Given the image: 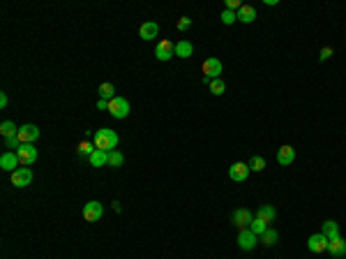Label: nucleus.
Listing matches in <instances>:
<instances>
[{
	"mask_svg": "<svg viewBox=\"0 0 346 259\" xmlns=\"http://www.w3.org/2000/svg\"><path fill=\"white\" fill-rule=\"evenodd\" d=\"M92 143H95V148H99V151H107V153L115 151V146H118V134H115L111 127H102V130L95 132Z\"/></svg>",
	"mask_w": 346,
	"mask_h": 259,
	"instance_id": "f257e3e1",
	"label": "nucleus"
},
{
	"mask_svg": "<svg viewBox=\"0 0 346 259\" xmlns=\"http://www.w3.org/2000/svg\"><path fill=\"white\" fill-rule=\"evenodd\" d=\"M109 114L113 118H127L129 116V102H127L123 95H115V98L109 102Z\"/></svg>",
	"mask_w": 346,
	"mask_h": 259,
	"instance_id": "f03ea898",
	"label": "nucleus"
},
{
	"mask_svg": "<svg viewBox=\"0 0 346 259\" xmlns=\"http://www.w3.org/2000/svg\"><path fill=\"white\" fill-rule=\"evenodd\" d=\"M33 183V169L30 167H18L17 171H12V185L14 188H26Z\"/></svg>",
	"mask_w": 346,
	"mask_h": 259,
	"instance_id": "7ed1b4c3",
	"label": "nucleus"
},
{
	"mask_svg": "<svg viewBox=\"0 0 346 259\" xmlns=\"http://www.w3.org/2000/svg\"><path fill=\"white\" fill-rule=\"evenodd\" d=\"M18 160H21V164L23 167H33L37 162V148L33 146V143H21V148L17 151Z\"/></svg>",
	"mask_w": 346,
	"mask_h": 259,
	"instance_id": "20e7f679",
	"label": "nucleus"
},
{
	"mask_svg": "<svg viewBox=\"0 0 346 259\" xmlns=\"http://www.w3.org/2000/svg\"><path fill=\"white\" fill-rule=\"evenodd\" d=\"M201 72H203V77H208V79H219V74H222V60L219 58H205L203 65H201Z\"/></svg>",
	"mask_w": 346,
	"mask_h": 259,
	"instance_id": "39448f33",
	"label": "nucleus"
},
{
	"mask_svg": "<svg viewBox=\"0 0 346 259\" xmlns=\"http://www.w3.org/2000/svg\"><path fill=\"white\" fill-rule=\"evenodd\" d=\"M231 220H233V224H236L238 229H249L254 215H252V211H247V208H236L233 215H231Z\"/></svg>",
	"mask_w": 346,
	"mask_h": 259,
	"instance_id": "423d86ee",
	"label": "nucleus"
},
{
	"mask_svg": "<svg viewBox=\"0 0 346 259\" xmlns=\"http://www.w3.org/2000/svg\"><path fill=\"white\" fill-rule=\"evenodd\" d=\"M258 243V236L252 229H240L238 234V248L240 250H254Z\"/></svg>",
	"mask_w": 346,
	"mask_h": 259,
	"instance_id": "0eeeda50",
	"label": "nucleus"
},
{
	"mask_svg": "<svg viewBox=\"0 0 346 259\" xmlns=\"http://www.w3.org/2000/svg\"><path fill=\"white\" fill-rule=\"evenodd\" d=\"M249 176V164H245V162H233L229 169V179L236 180V183H242V180H247Z\"/></svg>",
	"mask_w": 346,
	"mask_h": 259,
	"instance_id": "6e6552de",
	"label": "nucleus"
},
{
	"mask_svg": "<svg viewBox=\"0 0 346 259\" xmlns=\"http://www.w3.org/2000/svg\"><path fill=\"white\" fill-rule=\"evenodd\" d=\"M18 139H21V143H35L37 139H39V127L37 125H21L18 127Z\"/></svg>",
	"mask_w": 346,
	"mask_h": 259,
	"instance_id": "1a4fd4ad",
	"label": "nucleus"
},
{
	"mask_svg": "<svg viewBox=\"0 0 346 259\" xmlns=\"http://www.w3.org/2000/svg\"><path fill=\"white\" fill-rule=\"evenodd\" d=\"M155 56H157V60H171L176 56V44L169 42V40H162L157 49H155Z\"/></svg>",
	"mask_w": 346,
	"mask_h": 259,
	"instance_id": "9d476101",
	"label": "nucleus"
},
{
	"mask_svg": "<svg viewBox=\"0 0 346 259\" xmlns=\"http://www.w3.org/2000/svg\"><path fill=\"white\" fill-rule=\"evenodd\" d=\"M18 164H21V160H18V155L14 151H5L2 155H0V167L5 171H17L18 169Z\"/></svg>",
	"mask_w": 346,
	"mask_h": 259,
	"instance_id": "9b49d317",
	"label": "nucleus"
},
{
	"mask_svg": "<svg viewBox=\"0 0 346 259\" xmlns=\"http://www.w3.org/2000/svg\"><path fill=\"white\" fill-rule=\"evenodd\" d=\"M102 213H104V206L99 204V201H88V204L83 206V218H86L88 222H95V220H99V218H102Z\"/></svg>",
	"mask_w": 346,
	"mask_h": 259,
	"instance_id": "f8f14e48",
	"label": "nucleus"
},
{
	"mask_svg": "<svg viewBox=\"0 0 346 259\" xmlns=\"http://www.w3.org/2000/svg\"><path fill=\"white\" fill-rule=\"evenodd\" d=\"M307 248H310V252L321 255V252L328 250V239L323 234H314V236H310V241H307Z\"/></svg>",
	"mask_w": 346,
	"mask_h": 259,
	"instance_id": "ddd939ff",
	"label": "nucleus"
},
{
	"mask_svg": "<svg viewBox=\"0 0 346 259\" xmlns=\"http://www.w3.org/2000/svg\"><path fill=\"white\" fill-rule=\"evenodd\" d=\"M328 252L332 257H344L346 255V239L337 236V239H330L328 241Z\"/></svg>",
	"mask_w": 346,
	"mask_h": 259,
	"instance_id": "4468645a",
	"label": "nucleus"
},
{
	"mask_svg": "<svg viewBox=\"0 0 346 259\" xmlns=\"http://www.w3.org/2000/svg\"><path fill=\"white\" fill-rule=\"evenodd\" d=\"M293 160H295V148H293V146H282V148L277 151V162H279V164L289 167Z\"/></svg>",
	"mask_w": 346,
	"mask_h": 259,
	"instance_id": "2eb2a0df",
	"label": "nucleus"
},
{
	"mask_svg": "<svg viewBox=\"0 0 346 259\" xmlns=\"http://www.w3.org/2000/svg\"><path fill=\"white\" fill-rule=\"evenodd\" d=\"M157 33H160V26H157L155 21H146V23H141V28H139V35H141L143 40H155Z\"/></svg>",
	"mask_w": 346,
	"mask_h": 259,
	"instance_id": "dca6fc26",
	"label": "nucleus"
},
{
	"mask_svg": "<svg viewBox=\"0 0 346 259\" xmlns=\"http://www.w3.org/2000/svg\"><path fill=\"white\" fill-rule=\"evenodd\" d=\"M236 14H238L240 23H252V21L256 19V9L252 7V5H242V7H240Z\"/></svg>",
	"mask_w": 346,
	"mask_h": 259,
	"instance_id": "f3484780",
	"label": "nucleus"
},
{
	"mask_svg": "<svg viewBox=\"0 0 346 259\" xmlns=\"http://www.w3.org/2000/svg\"><path fill=\"white\" fill-rule=\"evenodd\" d=\"M321 234L326 236V239H337L339 236V222H335V220H326L323 222V227H321Z\"/></svg>",
	"mask_w": 346,
	"mask_h": 259,
	"instance_id": "a211bd4d",
	"label": "nucleus"
},
{
	"mask_svg": "<svg viewBox=\"0 0 346 259\" xmlns=\"http://www.w3.org/2000/svg\"><path fill=\"white\" fill-rule=\"evenodd\" d=\"M256 218H258V220H263V222H266L268 227H270V222H273V220L277 218V211L273 208V206H268V204H266V206H261V208L256 211Z\"/></svg>",
	"mask_w": 346,
	"mask_h": 259,
	"instance_id": "6ab92c4d",
	"label": "nucleus"
},
{
	"mask_svg": "<svg viewBox=\"0 0 346 259\" xmlns=\"http://www.w3.org/2000/svg\"><path fill=\"white\" fill-rule=\"evenodd\" d=\"M192 54H194V44H192V42L180 40V42L176 44V56H178V58H189Z\"/></svg>",
	"mask_w": 346,
	"mask_h": 259,
	"instance_id": "aec40b11",
	"label": "nucleus"
},
{
	"mask_svg": "<svg viewBox=\"0 0 346 259\" xmlns=\"http://www.w3.org/2000/svg\"><path fill=\"white\" fill-rule=\"evenodd\" d=\"M107 151H99V148H95V153L88 158V162L92 164V167H107Z\"/></svg>",
	"mask_w": 346,
	"mask_h": 259,
	"instance_id": "412c9836",
	"label": "nucleus"
},
{
	"mask_svg": "<svg viewBox=\"0 0 346 259\" xmlns=\"http://www.w3.org/2000/svg\"><path fill=\"white\" fill-rule=\"evenodd\" d=\"M123 162H125V158H123V153L120 151H109L107 167H123Z\"/></svg>",
	"mask_w": 346,
	"mask_h": 259,
	"instance_id": "4be33fe9",
	"label": "nucleus"
},
{
	"mask_svg": "<svg viewBox=\"0 0 346 259\" xmlns=\"http://www.w3.org/2000/svg\"><path fill=\"white\" fill-rule=\"evenodd\" d=\"M0 134L7 139V137H14V134H18V127L12 123V120H2L0 123Z\"/></svg>",
	"mask_w": 346,
	"mask_h": 259,
	"instance_id": "5701e85b",
	"label": "nucleus"
},
{
	"mask_svg": "<svg viewBox=\"0 0 346 259\" xmlns=\"http://www.w3.org/2000/svg\"><path fill=\"white\" fill-rule=\"evenodd\" d=\"M249 229H252V232H254V234L258 236V239H261V236H263V234H266L268 229H270V227H268V224L263 222V220L254 218V220H252V224H249Z\"/></svg>",
	"mask_w": 346,
	"mask_h": 259,
	"instance_id": "b1692460",
	"label": "nucleus"
},
{
	"mask_svg": "<svg viewBox=\"0 0 346 259\" xmlns=\"http://www.w3.org/2000/svg\"><path fill=\"white\" fill-rule=\"evenodd\" d=\"M99 98H102V100H109V102H111V100L115 98L113 83H102V86H99Z\"/></svg>",
	"mask_w": 346,
	"mask_h": 259,
	"instance_id": "393cba45",
	"label": "nucleus"
},
{
	"mask_svg": "<svg viewBox=\"0 0 346 259\" xmlns=\"http://www.w3.org/2000/svg\"><path fill=\"white\" fill-rule=\"evenodd\" d=\"M247 164H249V171H263L266 169V160H263L261 155H254Z\"/></svg>",
	"mask_w": 346,
	"mask_h": 259,
	"instance_id": "a878e982",
	"label": "nucleus"
},
{
	"mask_svg": "<svg viewBox=\"0 0 346 259\" xmlns=\"http://www.w3.org/2000/svg\"><path fill=\"white\" fill-rule=\"evenodd\" d=\"M277 239H279V236H277L275 229H268V232L263 234V236H261V243L270 248V245H275V243H277Z\"/></svg>",
	"mask_w": 346,
	"mask_h": 259,
	"instance_id": "bb28decb",
	"label": "nucleus"
},
{
	"mask_svg": "<svg viewBox=\"0 0 346 259\" xmlns=\"http://www.w3.org/2000/svg\"><path fill=\"white\" fill-rule=\"evenodd\" d=\"M95 153V143H90V141H81L79 143V155L81 158H90Z\"/></svg>",
	"mask_w": 346,
	"mask_h": 259,
	"instance_id": "cd10ccee",
	"label": "nucleus"
},
{
	"mask_svg": "<svg viewBox=\"0 0 346 259\" xmlns=\"http://www.w3.org/2000/svg\"><path fill=\"white\" fill-rule=\"evenodd\" d=\"M224 90H226V83H224L222 79L210 81V93H213V95H224Z\"/></svg>",
	"mask_w": 346,
	"mask_h": 259,
	"instance_id": "c85d7f7f",
	"label": "nucleus"
},
{
	"mask_svg": "<svg viewBox=\"0 0 346 259\" xmlns=\"http://www.w3.org/2000/svg\"><path fill=\"white\" fill-rule=\"evenodd\" d=\"M5 146H7L9 151L17 153L18 148H21V139H18V134H14V137H7V139H5Z\"/></svg>",
	"mask_w": 346,
	"mask_h": 259,
	"instance_id": "c756f323",
	"label": "nucleus"
},
{
	"mask_svg": "<svg viewBox=\"0 0 346 259\" xmlns=\"http://www.w3.org/2000/svg\"><path fill=\"white\" fill-rule=\"evenodd\" d=\"M236 19H238V14H236V12H231V9H224V12H222V23H226V26L236 23Z\"/></svg>",
	"mask_w": 346,
	"mask_h": 259,
	"instance_id": "7c9ffc66",
	"label": "nucleus"
},
{
	"mask_svg": "<svg viewBox=\"0 0 346 259\" xmlns=\"http://www.w3.org/2000/svg\"><path fill=\"white\" fill-rule=\"evenodd\" d=\"M178 30H180V33H185V30H189V28H192V19H187V17H180L178 19Z\"/></svg>",
	"mask_w": 346,
	"mask_h": 259,
	"instance_id": "2f4dec72",
	"label": "nucleus"
},
{
	"mask_svg": "<svg viewBox=\"0 0 346 259\" xmlns=\"http://www.w3.org/2000/svg\"><path fill=\"white\" fill-rule=\"evenodd\" d=\"M242 5L245 2H240V0H226V9H231V12H238Z\"/></svg>",
	"mask_w": 346,
	"mask_h": 259,
	"instance_id": "473e14b6",
	"label": "nucleus"
},
{
	"mask_svg": "<svg viewBox=\"0 0 346 259\" xmlns=\"http://www.w3.org/2000/svg\"><path fill=\"white\" fill-rule=\"evenodd\" d=\"M328 58H332V49H330V46H323V49H321V54H319V60L326 63Z\"/></svg>",
	"mask_w": 346,
	"mask_h": 259,
	"instance_id": "72a5a7b5",
	"label": "nucleus"
},
{
	"mask_svg": "<svg viewBox=\"0 0 346 259\" xmlns=\"http://www.w3.org/2000/svg\"><path fill=\"white\" fill-rule=\"evenodd\" d=\"M97 109H107V111H109V100H99V102H97Z\"/></svg>",
	"mask_w": 346,
	"mask_h": 259,
	"instance_id": "f704fd0d",
	"label": "nucleus"
},
{
	"mask_svg": "<svg viewBox=\"0 0 346 259\" xmlns=\"http://www.w3.org/2000/svg\"><path fill=\"white\" fill-rule=\"evenodd\" d=\"M0 107H2V109L7 107V95H5V93H2V95H0Z\"/></svg>",
	"mask_w": 346,
	"mask_h": 259,
	"instance_id": "c9c22d12",
	"label": "nucleus"
}]
</instances>
